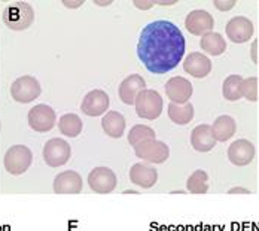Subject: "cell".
I'll list each match as a JSON object with an SVG mask.
<instances>
[{
  "instance_id": "obj_24",
  "label": "cell",
  "mask_w": 259,
  "mask_h": 231,
  "mask_svg": "<svg viewBox=\"0 0 259 231\" xmlns=\"http://www.w3.org/2000/svg\"><path fill=\"white\" fill-rule=\"evenodd\" d=\"M82 129L83 123L76 113H64L58 120V130L66 137H78Z\"/></svg>"
},
{
  "instance_id": "obj_12",
  "label": "cell",
  "mask_w": 259,
  "mask_h": 231,
  "mask_svg": "<svg viewBox=\"0 0 259 231\" xmlns=\"http://www.w3.org/2000/svg\"><path fill=\"white\" fill-rule=\"evenodd\" d=\"M214 20L204 9H195L188 14L185 18V28L194 36H204L206 33L213 31Z\"/></svg>"
},
{
  "instance_id": "obj_30",
  "label": "cell",
  "mask_w": 259,
  "mask_h": 231,
  "mask_svg": "<svg viewBox=\"0 0 259 231\" xmlns=\"http://www.w3.org/2000/svg\"><path fill=\"white\" fill-rule=\"evenodd\" d=\"M134 5H136V8H139V9H149V8L154 6V2H152V0H151V2H140V0H136Z\"/></svg>"
},
{
  "instance_id": "obj_13",
  "label": "cell",
  "mask_w": 259,
  "mask_h": 231,
  "mask_svg": "<svg viewBox=\"0 0 259 231\" xmlns=\"http://www.w3.org/2000/svg\"><path fill=\"white\" fill-rule=\"evenodd\" d=\"M109 96L103 90H93L90 91L80 103V110L88 117H102L109 109Z\"/></svg>"
},
{
  "instance_id": "obj_16",
  "label": "cell",
  "mask_w": 259,
  "mask_h": 231,
  "mask_svg": "<svg viewBox=\"0 0 259 231\" xmlns=\"http://www.w3.org/2000/svg\"><path fill=\"white\" fill-rule=\"evenodd\" d=\"M82 176L75 170H66L55 176L54 192L55 194H79L82 192Z\"/></svg>"
},
{
  "instance_id": "obj_25",
  "label": "cell",
  "mask_w": 259,
  "mask_h": 231,
  "mask_svg": "<svg viewBox=\"0 0 259 231\" xmlns=\"http://www.w3.org/2000/svg\"><path fill=\"white\" fill-rule=\"evenodd\" d=\"M241 82L243 78L240 75H230L222 84V94L225 100L237 102L241 99Z\"/></svg>"
},
{
  "instance_id": "obj_1",
  "label": "cell",
  "mask_w": 259,
  "mask_h": 231,
  "mask_svg": "<svg viewBox=\"0 0 259 231\" xmlns=\"http://www.w3.org/2000/svg\"><path fill=\"white\" fill-rule=\"evenodd\" d=\"M185 37L171 21L149 23L140 33L137 55L151 73H167L178 67L185 55Z\"/></svg>"
},
{
  "instance_id": "obj_19",
  "label": "cell",
  "mask_w": 259,
  "mask_h": 231,
  "mask_svg": "<svg viewBox=\"0 0 259 231\" xmlns=\"http://www.w3.org/2000/svg\"><path fill=\"white\" fill-rule=\"evenodd\" d=\"M191 145L197 152H210L216 145V140H214L213 133H211V126L200 124L192 130Z\"/></svg>"
},
{
  "instance_id": "obj_27",
  "label": "cell",
  "mask_w": 259,
  "mask_h": 231,
  "mask_svg": "<svg viewBox=\"0 0 259 231\" xmlns=\"http://www.w3.org/2000/svg\"><path fill=\"white\" fill-rule=\"evenodd\" d=\"M127 139H128L130 145L137 146V145H139V143H142V142H146V140H155V131H154V129L148 127V126L137 124V126H134L133 129L130 130Z\"/></svg>"
},
{
  "instance_id": "obj_34",
  "label": "cell",
  "mask_w": 259,
  "mask_h": 231,
  "mask_svg": "<svg viewBox=\"0 0 259 231\" xmlns=\"http://www.w3.org/2000/svg\"><path fill=\"white\" fill-rule=\"evenodd\" d=\"M159 5H173V3H176V0H173V2H158Z\"/></svg>"
},
{
  "instance_id": "obj_26",
  "label": "cell",
  "mask_w": 259,
  "mask_h": 231,
  "mask_svg": "<svg viewBox=\"0 0 259 231\" xmlns=\"http://www.w3.org/2000/svg\"><path fill=\"white\" fill-rule=\"evenodd\" d=\"M208 175L204 170H195L188 180H186V188L192 194H206L208 191Z\"/></svg>"
},
{
  "instance_id": "obj_7",
  "label": "cell",
  "mask_w": 259,
  "mask_h": 231,
  "mask_svg": "<svg viewBox=\"0 0 259 231\" xmlns=\"http://www.w3.org/2000/svg\"><path fill=\"white\" fill-rule=\"evenodd\" d=\"M57 124V113L48 104H36L28 110V126L37 133L51 131Z\"/></svg>"
},
{
  "instance_id": "obj_14",
  "label": "cell",
  "mask_w": 259,
  "mask_h": 231,
  "mask_svg": "<svg viewBox=\"0 0 259 231\" xmlns=\"http://www.w3.org/2000/svg\"><path fill=\"white\" fill-rule=\"evenodd\" d=\"M255 154H256L255 145L247 139H238L233 142L228 148V160L234 166L238 167L250 164L255 158Z\"/></svg>"
},
{
  "instance_id": "obj_5",
  "label": "cell",
  "mask_w": 259,
  "mask_h": 231,
  "mask_svg": "<svg viewBox=\"0 0 259 231\" xmlns=\"http://www.w3.org/2000/svg\"><path fill=\"white\" fill-rule=\"evenodd\" d=\"M40 84L34 76H20L11 85V96L15 102L31 103L40 96Z\"/></svg>"
},
{
  "instance_id": "obj_20",
  "label": "cell",
  "mask_w": 259,
  "mask_h": 231,
  "mask_svg": "<svg viewBox=\"0 0 259 231\" xmlns=\"http://www.w3.org/2000/svg\"><path fill=\"white\" fill-rule=\"evenodd\" d=\"M103 131L112 139H121L125 131V118L118 110H109L102 120Z\"/></svg>"
},
{
  "instance_id": "obj_31",
  "label": "cell",
  "mask_w": 259,
  "mask_h": 231,
  "mask_svg": "<svg viewBox=\"0 0 259 231\" xmlns=\"http://www.w3.org/2000/svg\"><path fill=\"white\" fill-rule=\"evenodd\" d=\"M250 191L246 189V188H241V186H235V188H231L230 189V194H249Z\"/></svg>"
},
{
  "instance_id": "obj_18",
  "label": "cell",
  "mask_w": 259,
  "mask_h": 231,
  "mask_svg": "<svg viewBox=\"0 0 259 231\" xmlns=\"http://www.w3.org/2000/svg\"><path fill=\"white\" fill-rule=\"evenodd\" d=\"M130 180L136 186L148 189V188H152L158 182V172L152 166H148L143 163H136L130 169Z\"/></svg>"
},
{
  "instance_id": "obj_22",
  "label": "cell",
  "mask_w": 259,
  "mask_h": 231,
  "mask_svg": "<svg viewBox=\"0 0 259 231\" xmlns=\"http://www.w3.org/2000/svg\"><path fill=\"white\" fill-rule=\"evenodd\" d=\"M200 47H201L203 51L207 52L208 55L219 57L227 50V42H225V39H224V36L221 33L210 31V33H206L204 36H201Z\"/></svg>"
},
{
  "instance_id": "obj_15",
  "label": "cell",
  "mask_w": 259,
  "mask_h": 231,
  "mask_svg": "<svg viewBox=\"0 0 259 231\" xmlns=\"http://www.w3.org/2000/svg\"><path fill=\"white\" fill-rule=\"evenodd\" d=\"M145 90H146V81L143 79V76H140L139 73H133L119 84L118 96L122 100V103L131 106L136 103L137 96Z\"/></svg>"
},
{
  "instance_id": "obj_2",
  "label": "cell",
  "mask_w": 259,
  "mask_h": 231,
  "mask_svg": "<svg viewBox=\"0 0 259 231\" xmlns=\"http://www.w3.org/2000/svg\"><path fill=\"white\" fill-rule=\"evenodd\" d=\"M2 20L14 31H23L33 24L34 21V9L27 2H15L5 6Z\"/></svg>"
},
{
  "instance_id": "obj_8",
  "label": "cell",
  "mask_w": 259,
  "mask_h": 231,
  "mask_svg": "<svg viewBox=\"0 0 259 231\" xmlns=\"http://www.w3.org/2000/svg\"><path fill=\"white\" fill-rule=\"evenodd\" d=\"M134 154L137 158L152 163V164H162L170 157V148L167 143L159 140H146L134 146Z\"/></svg>"
},
{
  "instance_id": "obj_10",
  "label": "cell",
  "mask_w": 259,
  "mask_h": 231,
  "mask_svg": "<svg viewBox=\"0 0 259 231\" xmlns=\"http://www.w3.org/2000/svg\"><path fill=\"white\" fill-rule=\"evenodd\" d=\"M228 39L234 44H246L252 39L255 27L246 17H233L225 27Z\"/></svg>"
},
{
  "instance_id": "obj_33",
  "label": "cell",
  "mask_w": 259,
  "mask_h": 231,
  "mask_svg": "<svg viewBox=\"0 0 259 231\" xmlns=\"http://www.w3.org/2000/svg\"><path fill=\"white\" fill-rule=\"evenodd\" d=\"M256 47H258V42H253V45H252V60L255 63L258 61V58H256Z\"/></svg>"
},
{
  "instance_id": "obj_3",
  "label": "cell",
  "mask_w": 259,
  "mask_h": 231,
  "mask_svg": "<svg viewBox=\"0 0 259 231\" xmlns=\"http://www.w3.org/2000/svg\"><path fill=\"white\" fill-rule=\"evenodd\" d=\"M33 154L24 145H14L11 146L3 158V164L8 173L14 176H20L26 173L28 167L31 166Z\"/></svg>"
},
{
  "instance_id": "obj_4",
  "label": "cell",
  "mask_w": 259,
  "mask_h": 231,
  "mask_svg": "<svg viewBox=\"0 0 259 231\" xmlns=\"http://www.w3.org/2000/svg\"><path fill=\"white\" fill-rule=\"evenodd\" d=\"M136 113L143 120H156L162 113L164 102L161 94L155 90H145L136 99Z\"/></svg>"
},
{
  "instance_id": "obj_6",
  "label": "cell",
  "mask_w": 259,
  "mask_h": 231,
  "mask_svg": "<svg viewBox=\"0 0 259 231\" xmlns=\"http://www.w3.org/2000/svg\"><path fill=\"white\" fill-rule=\"evenodd\" d=\"M72 157V146L60 137L50 139L44 146V160L50 167H61Z\"/></svg>"
},
{
  "instance_id": "obj_29",
  "label": "cell",
  "mask_w": 259,
  "mask_h": 231,
  "mask_svg": "<svg viewBox=\"0 0 259 231\" xmlns=\"http://www.w3.org/2000/svg\"><path fill=\"white\" fill-rule=\"evenodd\" d=\"M213 5H214V6H216V9H219V11H230V9H233L234 6L237 5V2H235V0H228V2L214 0V2H213Z\"/></svg>"
},
{
  "instance_id": "obj_9",
  "label": "cell",
  "mask_w": 259,
  "mask_h": 231,
  "mask_svg": "<svg viewBox=\"0 0 259 231\" xmlns=\"http://www.w3.org/2000/svg\"><path fill=\"white\" fill-rule=\"evenodd\" d=\"M88 185L97 194H110L118 185V178L109 167H96L88 175Z\"/></svg>"
},
{
  "instance_id": "obj_28",
  "label": "cell",
  "mask_w": 259,
  "mask_h": 231,
  "mask_svg": "<svg viewBox=\"0 0 259 231\" xmlns=\"http://www.w3.org/2000/svg\"><path fill=\"white\" fill-rule=\"evenodd\" d=\"M241 97L249 102L258 100V78L250 76L243 79L241 82Z\"/></svg>"
},
{
  "instance_id": "obj_32",
  "label": "cell",
  "mask_w": 259,
  "mask_h": 231,
  "mask_svg": "<svg viewBox=\"0 0 259 231\" xmlns=\"http://www.w3.org/2000/svg\"><path fill=\"white\" fill-rule=\"evenodd\" d=\"M63 3L66 5V8H79L83 2L82 0H78V2H67V0H64Z\"/></svg>"
},
{
  "instance_id": "obj_11",
  "label": "cell",
  "mask_w": 259,
  "mask_h": 231,
  "mask_svg": "<svg viewBox=\"0 0 259 231\" xmlns=\"http://www.w3.org/2000/svg\"><path fill=\"white\" fill-rule=\"evenodd\" d=\"M165 94L168 97V100H171V103L176 104H185L189 103V99L194 93L192 84L182 76H173L170 78L165 82Z\"/></svg>"
},
{
  "instance_id": "obj_23",
  "label": "cell",
  "mask_w": 259,
  "mask_h": 231,
  "mask_svg": "<svg viewBox=\"0 0 259 231\" xmlns=\"http://www.w3.org/2000/svg\"><path fill=\"white\" fill-rule=\"evenodd\" d=\"M167 113L171 123L178 126H186L192 121L194 118V106L192 103H185V104H176L171 103L167 106Z\"/></svg>"
},
{
  "instance_id": "obj_21",
  "label": "cell",
  "mask_w": 259,
  "mask_h": 231,
  "mask_svg": "<svg viewBox=\"0 0 259 231\" xmlns=\"http://www.w3.org/2000/svg\"><path fill=\"white\" fill-rule=\"evenodd\" d=\"M237 131L235 120L230 115H221L214 120L211 126V133L216 142H227L233 137Z\"/></svg>"
},
{
  "instance_id": "obj_17",
  "label": "cell",
  "mask_w": 259,
  "mask_h": 231,
  "mask_svg": "<svg viewBox=\"0 0 259 231\" xmlns=\"http://www.w3.org/2000/svg\"><path fill=\"white\" fill-rule=\"evenodd\" d=\"M183 69L189 76L206 78L211 72V60L203 52H191L183 60Z\"/></svg>"
}]
</instances>
